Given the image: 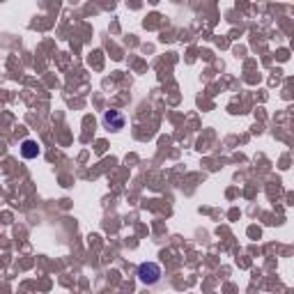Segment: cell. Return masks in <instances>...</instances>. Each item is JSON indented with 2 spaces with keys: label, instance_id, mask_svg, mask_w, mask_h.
<instances>
[{
  "label": "cell",
  "instance_id": "1",
  "mask_svg": "<svg viewBox=\"0 0 294 294\" xmlns=\"http://www.w3.org/2000/svg\"><path fill=\"white\" fill-rule=\"evenodd\" d=\"M138 278L145 285H157L161 280V267L157 262H143L138 267Z\"/></svg>",
  "mask_w": 294,
  "mask_h": 294
},
{
  "label": "cell",
  "instance_id": "2",
  "mask_svg": "<svg viewBox=\"0 0 294 294\" xmlns=\"http://www.w3.org/2000/svg\"><path fill=\"white\" fill-rule=\"evenodd\" d=\"M124 122H127V117H124L120 111H108V113H104V124H106V129H111V131L124 129Z\"/></svg>",
  "mask_w": 294,
  "mask_h": 294
},
{
  "label": "cell",
  "instance_id": "3",
  "mask_svg": "<svg viewBox=\"0 0 294 294\" xmlns=\"http://www.w3.org/2000/svg\"><path fill=\"white\" fill-rule=\"evenodd\" d=\"M21 154H23V158H35L39 154V145L35 143V140H23Z\"/></svg>",
  "mask_w": 294,
  "mask_h": 294
}]
</instances>
